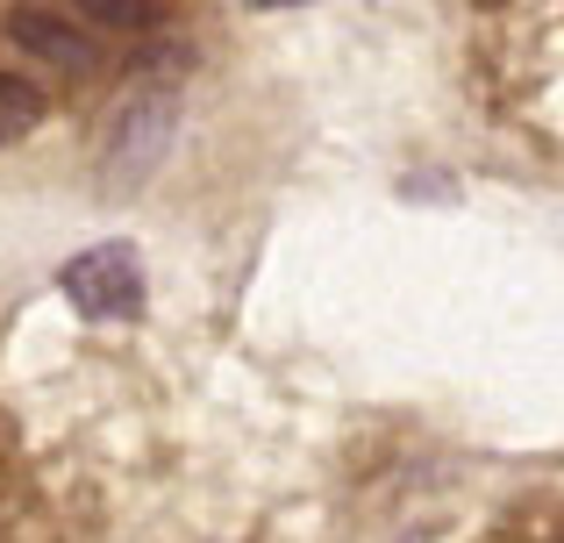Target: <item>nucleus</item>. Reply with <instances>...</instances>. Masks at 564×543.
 Segmentation results:
<instances>
[{"label":"nucleus","mask_w":564,"mask_h":543,"mask_svg":"<svg viewBox=\"0 0 564 543\" xmlns=\"http://www.w3.org/2000/svg\"><path fill=\"white\" fill-rule=\"evenodd\" d=\"M57 286L94 322H137L143 315V258L129 251V243H94V251L65 258Z\"/></svg>","instance_id":"f257e3e1"},{"label":"nucleus","mask_w":564,"mask_h":543,"mask_svg":"<svg viewBox=\"0 0 564 543\" xmlns=\"http://www.w3.org/2000/svg\"><path fill=\"white\" fill-rule=\"evenodd\" d=\"M172 122H180L172 94H143V100H129V108L115 115V137H108V180H115V186H137L143 172L165 158Z\"/></svg>","instance_id":"f03ea898"},{"label":"nucleus","mask_w":564,"mask_h":543,"mask_svg":"<svg viewBox=\"0 0 564 543\" xmlns=\"http://www.w3.org/2000/svg\"><path fill=\"white\" fill-rule=\"evenodd\" d=\"M8 36H14V51L43 57V65H57V72H100L108 65V51H100L86 29H72L65 14H43V8L8 14Z\"/></svg>","instance_id":"7ed1b4c3"},{"label":"nucleus","mask_w":564,"mask_h":543,"mask_svg":"<svg viewBox=\"0 0 564 543\" xmlns=\"http://www.w3.org/2000/svg\"><path fill=\"white\" fill-rule=\"evenodd\" d=\"M51 115V100H43L36 79H22V72H0V143H22L29 129Z\"/></svg>","instance_id":"20e7f679"},{"label":"nucleus","mask_w":564,"mask_h":543,"mask_svg":"<svg viewBox=\"0 0 564 543\" xmlns=\"http://www.w3.org/2000/svg\"><path fill=\"white\" fill-rule=\"evenodd\" d=\"M79 14H94V22H108V29H143L158 14V0H72Z\"/></svg>","instance_id":"39448f33"}]
</instances>
